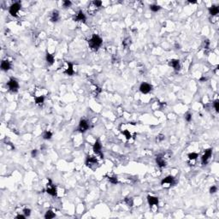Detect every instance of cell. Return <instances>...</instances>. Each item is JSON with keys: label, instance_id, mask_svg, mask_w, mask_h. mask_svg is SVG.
I'll return each mask as SVG.
<instances>
[{"label": "cell", "instance_id": "cell-21", "mask_svg": "<svg viewBox=\"0 0 219 219\" xmlns=\"http://www.w3.org/2000/svg\"><path fill=\"white\" fill-rule=\"evenodd\" d=\"M54 56L51 55V54L50 53H47L46 54V61H47V63L50 64V65H51V64H53L54 63Z\"/></svg>", "mask_w": 219, "mask_h": 219}, {"label": "cell", "instance_id": "cell-36", "mask_svg": "<svg viewBox=\"0 0 219 219\" xmlns=\"http://www.w3.org/2000/svg\"><path fill=\"white\" fill-rule=\"evenodd\" d=\"M209 45H210V41H209L208 39H206V40H205V48H206V49H208V48H209Z\"/></svg>", "mask_w": 219, "mask_h": 219}, {"label": "cell", "instance_id": "cell-37", "mask_svg": "<svg viewBox=\"0 0 219 219\" xmlns=\"http://www.w3.org/2000/svg\"><path fill=\"white\" fill-rule=\"evenodd\" d=\"M16 218L18 219H25L26 218V216L25 215H17L16 217H15Z\"/></svg>", "mask_w": 219, "mask_h": 219}, {"label": "cell", "instance_id": "cell-31", "mask_svg": "<svg viewBox=\"0 0 219 219\" xmlns=\"http://www.w3.org/2000/svg\"><path fill=\"white\" fill-rule=\"evenodd\" d=\"M71 4H72V3L70 1H69V0H65V1H63V7L64 8L70 7V5Z\"/></svg>", "mask_w": 219, "mask_h": 219}, {"label": "cell", "instance_id": "cell-2", "mask_svg": "<svg viewBox=\"0 0 219 219\" xmlns=\"http://www.w3.org/2000/svg\"><path fill=\"white\" fill-rule=\"evenodd\" d=\"M7 86L8 87H9V91L13 92H16L18 91V89H19V84H18L16 80L13 79V78H11V79L8 81Z\"/></svg>", "mask_w": 219, "mask_h": 219}, {"label": "cell", "instance_id": "cell-11", "mask_svg": "<svg viewBox=\"0 0 219 219\" xmlns=\"http://www.w3.org/2000/svg\"><path fill=\"white\" fill-rule=\"evenodd\" d=\"M147 201H148V204H149V206H151V207H152L153 206H158V198L154 197V196L148 195L147 196Z\"/></svg>", "mask_w": 219, "mask_h": 219}, {"label": "cell", "instance_id": "cell-25", "mask_svg": "<svg viewBox=\"0 0 219 219\" xmlns=\"http://www.w3.org/2000/svg\"><path fill=\"white\" fill-rule=\"evenodd\" d=\"M124 201H125L126 204H127L128 206H130V207L133 206V205H134V200H133L132 198H128H128H125Z\"/></svg>", "mask_w": 219, "mask_h": 219}, {"label": "cell", "instance_id": "cell-27", "mask_svg": "<svg viewBox=\"0 0 219 219\" xmlns=\"http://www.w3.org/2000/svg\"><path fill=\"white\" fill-rule=\"evenodd\" d=\"M92 3L95 6L96 8H100L102 5V1H93Z\"/></svg>", "mask_w": 219, "mask_h": 219}, {"label": "cell", "instance_id": "cell-17", "mask_svg": "<svg viewBox=\"0 0 219 219\" xmlns=\"http://www.w3.org/2000/svg\"><path fill=\"white\" fill-rule=\"evenodd\" d=\"M59 20V12L57 10H53L51 15V21L52 22H57Z\"/></svg>", "mask_w": 219, "mask_h": 219}, {"label": "cell", "instance_id": "cell-16", "mask_svg": "<svg viewBox=\"0 0 219 219\" xmlns=\"http://www.w3.org/2000/svg\"><path fill=\"white\" fill-rule=\"evenodd\" d=\"M11 68V64L8 60H3L1 63V69L3 71H8Z\"/></svg>", "mask_w": 219, "mask_h": 219}, {"label": "cell", "instance_id": "cell-3", "mask_svg": "<svg viewBox=\"0 0 219 219\" xmlns=\"http://www.w3.org/2000/svg\"><path fill=\"white\" fill-rule=\"evenodd\" d=\"M21 9V3L19 2H16V3H14L10 7H9V14L12 15V16H17V13L19 12V10Z\"/></svg>", "mask_w": 219, "mask_h": 219}, {"label": "cell", "instance_id": "cell-28", "mask_svg": "<svg viewBox=\"0 0 219 219\" xmlns=\"http://www.w3.org/2000/svg\"><path fill=\"white\" fill-rule=\"evenodd\" d=\"M123 134L126 136V138H127V140H129V139H131V134H130V132L128 131V130H124L123 132Z\"/></svg>", "mask_w": 219, "mask_h": 219}, {"label": "cell", "instance_id": "cell-12", "mask_svg": "<svg viewBox=\"0 0 219 219\" xmlns=\"http://www.w3.org/2000/svg\"><path fill=\"white\" fill-rule=\"evenodd\" d=\"M86 19H87V18H86V15H85V14L82 12V10H80L79 12H78L75 16V18H74V20H75V21H82V22H85Z\"/></svg>", "mask_w": 219, "mask_h": 219}, {"label": "cell", "instance_id": "cell-24", "mask_svg": "<svg viewBox=\"0 0 219 219\" xmlns=\"http://www.w3.org/2000/svg\"><path fill=\"white\" fill-rule=\"evenodd\" d=\"M52 137V133L50 132V131H46L43 134V138L45 139V140H51Z\"/></svg>", "mask_w": 219, "mask_h": 219}, {"label": "cell", "instance_id": "cell-34", "mask_svg": "<svg viewBox=\"0 0 219 219\" xmlns=\"http://www.w3.org/2000/svg\"><path fill=\"white\" fill-rule=\"evenodd\" d=\"M218 191V188L216 186H212V188H210V193L211 194H215V193Z\"/></svg>", "mask_w": 219, "mask_h": 219}, {"label": "cell", "instance_id": "cell-18", "mask_svg": "<svg viewBox=\"0 0 219 219\" xmlns=\"http://www.w3.org/2000/svg\"><path fill=\"white\" fill-rule=\"evenodd\" d=\"M209 12H210V14L212 15H217L219 12V9H218V6L213 5V6H212V7L209 8Z\"/></svg>", "mask_w": 219, "mask_h": 219}, {"label": "cell", "instance_id": "cell-15", "mask_svg": "<svg viewBox=\"0 0 219 219\" xmlns=\"http://www.w3.org/2000/svg\"><path fill=\"white\" fill-rule=\"evenodd\" d=\"M86 164L88 167L92 168V166L97 164V160H96V158H92V157H88L87 160H86Z\"/></svg>", "mask_w": 219, "mask_h": 219}, {"label": "cell", "instance_id": "cell-7", "mask_svg": "<svg viewBox=\"0 0 219 219\" xmlns=\"http://www.w3.org/2000/svg\"><path fill=\"white\" fill-rule=\"evenodd\" d=\"M175 183V178L173 177V176H167V177H165L164 179H163L162 182H161V184L162 186H166V185H168L169 187L172 186Z\"/></svg>", "mask_w": 219, "mask_h": 219}, {"label": "cell", "instance_id": "cell-13", "mask_svg": "<svg viewBox=\"0 0 219 219\" xmlns=\"http://www.w3.org/2000/svg\"><path fill=\"white\" fill-rule=\"evenodd\" d=\"M169 65L176 70L180 69V61L177 59H171L170 62H169Z\"/></svg>", "mask_w": 219, "mask_h": 219}, {"label": "cell", "instance_id": "cell-38", "mask_svg": "<svg viewBox=\"0 0 219 219\" xmlns=\"http://www.w3.org/2000/svg\"><path fill=\"white\" fill-rule=\"evenodd\" d=\"M189 3H196L197 2L196 1H189Z\"/></svg>", "mask_w": 219, "mask_h": 219}, {"label": "cell", "instance_id": "cell-14", "mask_svg": "<svg viewBox=\"0 0 219 219\" xmlns=\"http://www.w3.org/2000/svg\"><path fill=\"white\" fill-rule=\"evenodd\" d=\"M67 65H68V68L67 69L64 71V73L66 74V75H73L74 74H75V71H74V66H73V63H69V62H67Z\"/></svg>", "mask_w": 219, "mask_h": 219}, {"label": "cell", "instance_id": "cell-22", "mask_svg": "<svg viewBox=\"0 0 219 219\" xmlns=\"http://www.w3.org/2000/svg\"><path fill=\"white\" fill-rule=\"evenodd\" d=\"M150 9L153 12H157V11L161 9V6H159L158 4H152V5H150Z\"/></svg>", "mask_w": 219, "mask_h": 219}, {"label": "cell", "instance_id": "cell-30", "mask_svg": "<svg viewBox=\"0 0 219 219\" xmlns=\"http://www.w3.org/2000/svg\"><path fill=\"white\" fill-rule=\"evenodd\" d=\"M164 138H165V136H164V134H158V135L157 136V141L158 142L163 141V140H164Z\"/></svg>", "mask_w": 219, "mask_h": 219}, {"label": "cell", "instance_id": "cell-1", "mask_svg": "<svg viewBox=\"0 0 219 219\" xmlns=\"http://www.w3.org/2000/svg\"><path fill=\"white\" fill-rule=\"evenodd\" d=\"M102 43H103V40L97 34H93L92 37L90 39V40L88 41V45H89L90 48L93 51H97L98 50V48L102 45Z\"/></svg>", "mask_w": 219, "mask_h": 219}, {"label": "cell", "instance_id": "cell-6", "mask_svg": "<svg viewBox=\"0 0 219 219\" xmlns=\"http://www.w3.org/2000/svg\"><path fill=\"white\" fill-rule=\"evenodd\" d=\"M212 150L211 149H206V151H205V153L204 155L202 156L201 158V162L203 164H206L208 163V160L210 159V158L212 157Z\"/></svg>", "mask_w": 219, "mask_h": 219}, {"label": "cell", "instance_id": "cell-19", "mask_svg": "<svg viewBox=\"0 0 219 219\" xmlns=\"http://www.w3.org/2000/svg\"><path fill=\"white\" fill-rule=\"evenodd\" d=\"M45 102V96H36L35 97V103L38 105H43Z\"/></svg>", "mask_w": 219, "mask_h": 219}, {"label": "cell", "instance_id": "cell-5", "mask_svg": "<svg viewBox=\"0 0 219 219\" xmlns=\"http://www.w3.org/2000/svg\"><path fill=\"white\" fill-rule=\"evenodd\" d=\"M49 181V184L47 185V188H46V192H47V194H49L51 196H57V188H56V187L54 186L53 184H52L51 181L48 180Z\"/></svg>", "mask_w": 219, "mask_h": 219}, {"label": "cell", "instance_id": "cell-20", "mask_svg": "<svg viewBox=\"0 0 219 219\" xmlns=\"http://www.w3.org/2000/svg\"><path fill=\"white\" fill-rule=\"evenodd\" d=\"M55 217H56V214L51 210L47 211V212H45V219H51V218H54Z\"/></svg>", "mask_w": 219, "mask_h": 219}, {"label": "cell", "instance_id": "cell-10", "mask_svg": "<svg viewBox=\"0 0 219 219\" xmlns=\"http://www.w3.org/2000/svg\"><path fill=\"white\" fill-rule=\"evenodd\" d=\"M101 150H102V146H101V143L99 142V140H96V142L94 143L93 145V152H95L96 154H98V155L101 156V158H103V155H102V152H101Z\"/></svg>", "mask_w": 219, "mask_h": 219}, {"label": "cell", "instance_id": "cell-4", "mask_svg": "<svg viewBox=\"0 0 219 219\" xmlns=\"http://www.w3.org/2000/svg\"><path fill=\"white\" fill-rule=\"evenodd\" d=\"M89 128V123L87 120L82 119L80 121L79 126H78V131L81 133H85Z\"/></svg>", "mask_w": 219, "mask_h": 219}, {"label": "cell", "instance_id": "cell-35", "mask_svg": "<svg viewBox=\"0 0 219 219\" xmlns=\"http://www.w3.org/2000/svg\"><path fill=\"white\" fill-rule=\"evenodd\" d=\"M37 153H38V151L37 150H36V149L33 150V151H32V157H33V158H36V156H37Z\"/></svg>", "mask_w": 219, "mask_h": 219}, {"label": "cell", "instance_id": "cell-29", "mask_svg": "<svg viewBox=\"0 0 219 219\" xmlns=\"http://www.w3.org/2000/svg\"><path fill=\"white\" fill-rule=\"evenodd\" d=\"M23 213L26 217H29L30 215H31V210H30V209H27V208H25L23 210Z\"/></svg>", "mask_w": 219, "mask_h": 219}, {"label": "cell", "instance_id": "cell-9", "mask_svg": "<svg viewBox=\"0 0 219 219\" xmlns=\"http://www.w3.org/2000/svg\"><path fill=\"white\" fill-rule=\"evenodd\" d=\"M156 162L160 168H164L166 166V160H165V158H164V155H161V154H160V155L157 156Z\"/></svg>", "mask_w": 219, "mask_h": 219}, {"label": "cell", "instance_id": "cell-23", "mask_svg": "<svg viewBox=\"0 0 219 219\" xmlns=\"http://www.w3.org/2000/svg\"><path fill=\"white\" fill-rule=\"evenodd\" d=\"M107 179L110 183H112V184H117L118 183L117 177H116V176H108Z\"/></svg>", "mask_w": 219, "mask_h": 219}, {"label": "cell", "instance_id": "cell-26", "mask_svg": "<svg viewBox=\"0 0 219 219\" xmlns=\"http://www.w3.org/2000/svg\"><path fill=\"white\" fill-rule=\"evenodd\" d=\"M198 158V154L195 152H192V153L188 154V158L189 160H196V158Z\"/></svg>", "mask_w": 219, "mask_h": 219}, {"label": "cell", "instance_id": "cell-8", "mask_svg": "<svg viewBox=\"0 0 219 219\" xmlns=\"http://www.w3.org/2000/svg\"><path fill=\"white\" fill-rule=\"evenodd\" d=\"M152 86H151L150 84L144 82V83H142L141 85H140V91L142 93L146 94V93H148V92H150L151 91H152Z\"/></svg>", "mask_w": 219, "mask_h": 219}, {"label": "cell", "instance_id": "cell-33", "mask_svg": "<svg viewBox=\"0 0 219 219\" xmlns=\"http://www.w3.org/2000/svg\"><path fill=\"white\" fill-rule=\"evenodd\" d=\"M185 119H186L187 122H191V120H192V114L188 113L186 115V116H185Z\"/></svg>", "mask_w": 219, "mask_h": 219}, {"label": "cell", "instance_id": "cell-32", "mask_svg": "<svg viewBox=\"0 0 219 219\" xmlns=\"http://www.w3.org/2000/svg\"><path fill=\"white\" fill-rule=\"evenodd\" d=\"M214 107H215L216 111L218 112L219 111V101L218 100H216V101L214 102Z\"/></svg>", "mask_w": 219, "mask_h": 219}]
</instances>
